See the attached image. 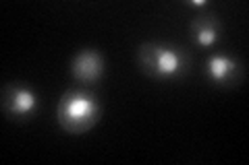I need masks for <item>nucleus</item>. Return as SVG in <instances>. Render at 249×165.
Instances as JSON below:
<instances>
[{"label": "nucleus", "instance_id": "f03ea898", "mask_svg": "<svg viewBox=\"0 0 249 165\" xmlns=\"http://www.w3.org/2000/svg\"><path fill=\"white\" fill-rule=\"evenodd\" d=\"M102 116V105L89 91L73 89L60 97L56 105L58 124L71 135H83Z\"/></svg>", "mask_w": 249, "mask_h": 165}, {"label": "nucleus", "instance_id": "39448f33", "mask_svg": "<svg viewBox=\"0 0 249 165\" xmlns=\"http://www.w3.org/2000/svg\"><path fill=\"white\" fill-rule=\"evenodd\" d=\"M206 73L216 85H237L243 78V66L229 54H214L206 64Z\"/></svg>", "mask_w": 249, "mask_h": 165}, {"label": "nucleus", "instance_id": "7ed1b4c3", "mask_svg": "<svg viewBox=\"0 0 249 165\" xmlns=\"http://www.w3.org/2000/svg\"><path fill=\"white\" fill-rule=\"evenodd\" d=\"M2 109L15 120L31 118L37 109V95L23 83H9L2 89Z\"/></svg>", "mask_w": 249, "mask_h": 165}, {"label": "nucleus", "instance_id": "423d86ee", "mask_svg": "<svg viewBox=\"0 0 249 165\" xmlns=\"http://www.w3.org/2000/svg\"><path fill=\"white\" fill-rule=\"evenodd\" d=\"M191 35L196 37L197 45L201 48H214L220 39V21L216 19V15H197L191 21Z\"/></svg>", "mask_w": 249, "mask_h": 165}, {"label": "nucleus", "instance_id": "f257e3e1", "mask_svg": "<svg viewBox=\"0 0 249 165\" xmlns=\"http://www.w3.org/2000/svg\"><path fill=\"white\" fill-rule=\"evenodd\" d=\"M137 60L143 73L158 81H178L189 70V54L170 44H143L139 45Z\"/></svg>", "mask_w": 249, "mask_h": 165}, {"label": "nucleus", "instance_id": "20e7f679", "mask_svg": "<svg viewBox=\"0 0 249 165\" xmlns=\"http://www.w3.org/2000/svg\"><path fill=\"white\" fill-rule=\"evenodd\" d=\"M104 58L100 56L96 50H81L71 62V75L83 85H91L98 83L100 78L104 76Z\"/></svg>", "mask_w": 249, "mask_h": 165}]
</instances>
